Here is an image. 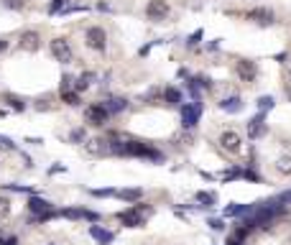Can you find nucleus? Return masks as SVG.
Returning <instances> with one entry per match:
<instances>
[{"label": "nucleus", "mask_w": 291, "mask_h": 245, "mask_svg": "<svg viewBox=\"0 0 291 245\" xmlns=\"http://www.w3.org/2000/svg\"><path fill=\"white\" fill-rule=\"evenodd\" d=\"M110 153H115V156H138V159H148L153 163H161L164 156L161 151H156L153 146L148 143H141V141H125L123 135H113L110 141V148H107Z\"/></svg>", "instance_id": "obj_1"}, {"label": "nucleus", "mask_w": 291, "mask_h": 245, "mask_svg": "<svg viewBox=\"0 0 291 245\" xmlns=\"http://www.w3.org/2000/svg\"><path fill=\"white\" fill-rule=\"evenodd\" d=\"M148 214H151V209H148L146 204L138 202V204H133V207H128V209L118 212V220H120V222H125L128 227H143Z\"/></svg>", "instance_id": "obj_2"}, {"label": "nucleus", "mask_w": 291, "mask_h": 245, "mask_svg": "<svg viewBox=\"0 0 291 245\" xmlns=\"http://www.w3.org/2000/svg\"><path fill=\"white\" fill-rule=\"evenodd\" d=\"M199 118H202V102L194 100V102H187V105H181V125L184 128H194Z\"/></svg>", "instance_id": "obj_3"}, {"label": "nucleus", "mask_w": 291, "mask_h": 245, "mask_svg": "<svg viewBox=\"0 0 291 245\" xmlns=\"http://www.w3.org/2000/svg\"><path fill=\"white\" fill-rule=\"evenodd\" d=\"M84 41H87L89 49H95V51H105V46H107V34H105V28H100V26L87 28Z\"/></svg>", "instance_id": "obj_4"}, {"label": "nucleus", "mask_w": 291, "mask_h": 245, "mask_svg": "<svg viewBox=\"0 0 291 245\" xmlns=\"http://www.w3.org/2000/svg\"><path fill=\"white\" fill-rule=\"evenodd\" d=\"M220 146H222V151L230 153V156H238V153L243 151V138H240V133H235V130H225V133L220 135Z\"/></svg>", "instance_id": "obj_5"}, {"label": "nucleus", "mask_w": 291, "mask_h": 245, "mask_svg": "<svg viewBox=\"0 0 291 245\" xmlns=\"http://www.w3.org/2000/svg\"><path fill=\"white\" fill-rule=\"evenodd\" d=\"M168 13H171V8H168L166 0H151V3L146 5V15L151 21H166Z\"/></svg>", "instance_id": "obj_6"}, {"label": "nucleus", "mask_w": 291, "mask_h": 245, "mask_svg": "<svg viewBox=\"0 0 291 245\" xmlns=\"http://www.w3.org/2000/svg\"><path fill=\"white\" fill-rule=\"evenodd\" d=\"M51 56L56 61H61V64H69V61H72V46H69V41L54 39L51 41Z\"/></svg>", "instance_id": "obj_7"}, {"label": "nucleus", "mask_w": 291, "mask_h": 245, "mask_svg": "<svg viewBox=\"0 0 291 245\" xmlns=\"http://www.w3.org/2000/svg\"><path fill=\"white\" fill-rule=\"evenodd\" d=\"M84 118L92 122V125H105L107 118H110V113L102 107V102H95V105H89L87 110H84Z\"/></svg>", "instance_id": "obj_8"}, {"label": "nucleus", "mask_w": 291, "mask_h": 245, "mask_svg": "<svg viewBox=\"0 0 291 245\" xmlns=\"http://www.w3.org/2000/svg\"><path fill=\"white\" fill-rule=\"evenodd\" d=\"M266 130H268V125H266V115H263V113H258L253 120H248V138H250V141L263 138Z\"/></svg>", "instance_id": "obj_9"}, {"label": "nucleus", "mask_w": 291, "mask_h": 245, "mask_svg": "<svg viewBox=\"0 0 291 245\" xmlns=\"http://www.w3.org/2000/svg\"><path fill=\"white\" fill-rule=\"evenodd\" d=\"M235 72H238V77L243 82H253L258 77V67H255V61H250V59H240L235 64Z\"/></svg>", "instance_id": "obj_10"}, {"label": "nucleus", "mask_w": 291, "mask_h": 245, "mask_svg": "<svg viewBox=\"0 0 291 245\" xmlns=\"http://www.w3.org/2000/svg\"><path fill=\"white\" fill-rule=\"evenodd\" d=\"M248 21H255V23H260V26H268L271 21H273V10H268V8H255V10H250L248 15H245Z\"/></svg>", "instance_id": "obj_11"}, {"label": "nucleus", "mask_w": 291, "mask_h": 245, "mask_svg": "<svg viewBox=\"0 0 291 245\" xmlns=\"http://www.w3.org/2000/svg\"><path fill=\"white\" fill-rule=\"evenodd\" d=\"M28 209L34 212V214H46V212H51V202L49 199H41V197H31L28 199Z\"/></svg>", "instance_id": "obj_12"}, {"label": "nucleus", "mask_w": 291, "mask_h": 245, "mask_svg": "<svg viewBox=\"0 0 291 245\" xmlns=\"http://www.w3.org/2000/svg\"><path fill=\"white\" fill-rule=\"evenodd\" d=\"M89 235L95 238L100 245H110V243L115 240V235L110 233V230H105V227H100V225H92V227H89Z\"/></svg>", "instance_id": "obj_13"}, {"label": "nucleus", "mask_w": 291, "mask_h": 245, "mask_svg": "<svg viewBox=\"0 0 291 245\" xmlns=\"http://www.w3.org/2000/svg\"><path fill=\"white\" fill-rule=\"evenodd\" d=\"M102 107L110 115H118V113H123L128 107V100H123V97H107V100H102Z\"/></svg>", "instance_id": "obj_14"}, {"label": "nucleus", "mask_w": 291, "mask_h": 245, "mask_svg": "<svg viewBox=\"0 0 291 245\" xmlns=\"http://www.w3.org/2000/svg\"><path fill=\"white\" fill-rule=\"evenodd\" d=\"M39 41H41V36L36 34V31H26V34L21 36V49L36 51V49H39Z\"/></svg>", "instance_id": "obj_15"}, {"label": "nucleus", "mask_w": 291, "mask_h": 245, "mask_svg": "<svg viewBox=\"0 0 291 245\" xmlns=\"http://www.w3.org/2000/svg\"><path fill=\"white\" fill-rule=\"evenodd\" d=\"M255 209V204H230V207H225V217H248V214Z\"/></svg>", "instance_id": "obj_16"}, {"label": "nucleus", "mask_w": 291, "mask_h": 245, "mask_svg": "<svg viewBox=\"0 0 291 245\" xmlns=\"http://www.w3.org/2000/svg\"><path fill=\"white\" fill-rule=\"evenodd\" d=\"M107 148H110V141H102V138H95V141L87 143V153H92V156H100Z\"/></svg>", "instance_id": "obj_17"}, {"label": "nucleus", "mask_w": 291, "mask_h": 245, "mask_svg": "<svg viewBox=\"0 0 291 245\" xmlns=\"http://www.w3.org/2000/svg\"><path fill=\"white\" fill-rule=\"evenodd\" d=\"M220 107L225 113H240L243 110V100L240 97H225L222 102H220Z\"/></svg>", "instance_id": "obj_18"}, {"label": "nucleus", "mask_w": 291, "mask_h": 245, "mask_svg": "<svg viewBox=\"0 0 291 245\" xmlns=\"http://www.w3.org/2000/svg\"><path fill=\"white\" fill-rule=\"evenodd\" d=\"M92 80H95V74H92V72H87V74H80V80L74 82V92H84V89H89Z\"/></svg>", "instance_id": "obj_19"}, {"label": "nucleus", "mask_w": 291, "mask_h": 245, "mask_svg": "<svg viewBox=\"0 0 291 245\" xmlns=\"http://www.w3.org/2000/svg\"><path fill=\"white\" fill-rule=\"evenodd\" d=\"M164 100H166L168 105H181V92H179L176 87H166V89H164Z\"/></svg>", "instance_id": "obj_20"}, {"label": "nucleus", "mask_w": 291, "mask_h": 245, "mask_svg": "<svg viewBox=\"0 0 291 245\" xmlns=\"http://www.w3.org/2000/svg\"><path fill=\"white\" fill-rule=\"evenodd\" d=\"M118 197L125 199V202H138L143 197V189H123V192H118Z\"/></svg>", "instance_id": "obj_21"}, {"label": "nucleus", "mask_w": 291, "mask_h": 245, "mask_svg": "<svg viewBox=\"0 0 291 245\" xmlns=\"http://www.w3.org/2000/svg\"><path fill=\"white\" fill-rule=\"evenodd\" d=\"M276 171L284 174V176H289V174H291V156H284V159L276 161Z\"/></svg>", "instance_id": "obj_22"}, {"label": "nucleus", "mask_w": 291, "mask_h": 245, "mask_svg": "<svg viewBox=\"0 0 291 245\" xmlns=\"http://www.w3.org/2000/svg\"><path fill=\"white\" fill-rule=\"evenodd\" d=\"M273 105H276V100H273L271 95H263V97H258V110H260V113H266V110H273Z\"/></svg>", "instance_id": "obj_23"}, {"label": "nucleus", "mask_w": 291, "mask_h": 245, "mask_svg": "<svg viewBox=\"0 0 291 245\" xmlns=\"http://www.w3.org/2000/svg\"><path fill=\"white\" fill-rule=\"evenodd\" d=\"M214 199H217V197H214L212 192H199L197 194V202H202V207H212Z\"/></svg>", "instance_id": "obj_24"}, {"label": "nucleus", "mask_w": 291, "mask_h": 245, "mask_svg": "<svg viewBox=\"0 0 291 245\" xmlns=\"http://www.w3.org/2000/svg\"><path fill=\"white\" fill-rule=\"evenodd\" d=\"M67 92H74V77L69 74L61 77V95H67Z\"/></svg>", "instance_id": "obj_25"}, {"label": "nucleus", "mask_w": 291, "mask_h": 245, "mask_svg": "<svg viewBox=\"0 0 291 245\" xmlns=\"http://www.w3.org/2000/svg\"><path fill=\"white\" fill-rule=\"evenodd\" d=\"M238 176H243V168H238V166H235V168H227V171L222 174L225 181H233V179H238Z\"/></svg>", "instance_id": "obj_26"}, {"label": "nucleus", "mask_w": 291, "mask_h": 245, "mask_svg": "<svg viewBox=\"0 0 291 245\" xmlns=\"http://www.w3.org/2000/svg\"><path fill=\"white\" fill-rule=\"evenodd\" d=\"M64 97L67 105H80V92H67V95H61Z\"/></svg>", "instance_id": "obj_27"}, {"label": "nucleus", "mask_w": 291, "mask_h": 245, "mask_svg": "<svg viewBox=\"0 0 291 245\" xmlns=\"http://www.w3.org/2000/svg\"><path fill=\"white\" fill-rule=\"evenodd\" d=\"M5 100L15 107V110H23V107H26V102H21V97H15V95H5Z\"/></svg>", "instance_id": "obj_28"}, {"label": "nucleus", "mask_w": 291, "mask_h": 245, "mask_svg": "<svg viewBox=\"0 0 291 245\" xmlns=\"http://www.w3.org/2000/svg\"><path fill=\"white\" fill-rule=\"evenodd\" d=\"M69 141H72V143H80V141H84V130H82V128H77V130H72V135H69Z\"/></svg>", "instance_id": "obj_29"}, {"label": "nucleus", "mask_w": 291, "mask_h": 245, "mask_svg": "<svg viewBox=\"0 0 291 245\" xmlns=\"http://www.w3.org/2000/svg\"><path fill=\"white\" fill-rule=\"evenodd\" d=\"M10 212V202L5 197H0V217H5V214Z\"/></svg>", "instance_id": "obj_30"}, {"label": "nucleus", "mask_w": 291, "mask_h": 245, "mask_svg": "<svg viewBox=\"0 0 291 245\" xmlns=\"http://www.w3.org/2000/svg\"><path fill=\"white\" fill-rule=\"evenodd\" d=\"M3 5H5V8H13V10H18V8H23V0H3Z\"/></svg>", "instance_id": "obj_31"}, {"label": "nucleus", "mask_w": 291, "mask_h": 245, "mask_svg": "<svg viewBox=\"0 0 291 245\" xmlns=\"http://www.w3.org/2000/svg\"><path fill=\"white\" fill-rule=\"evenodd\" d=\"M276 199H279V202H281L284 207H289V204H291V192H281V194L276 197Z\"/></svg>", "instance_id": "obj_32"}, {"label": "nucleus", "mask_w": 291, "mask_h": 245, "mask_svg": "<svg viewBox=\"0 0 291 245\" xmlns=\"http://www.w3.org/2000/svg\"><path fill=\"white\" fill-rule=\"evenodd\" d=\"M92 194L95 197H113V194H118L115 189H92Z\"/></svg>", "instance_id": "obj_33"}, {"label": "nucleus", "mask_w": 291, "mask_h": 245, "mask_svg": "<svg viewBox=\"0 0 291 245\" xmlns=\"http://www.w3.org/2000/svg\"><path fill=\"white\" fill-rule=\"evenodd\" d=\"M207 225H209L212 230H225V225H222V220H209Z\"/></svg>", "instance_id": "obj_34"}, {"label": "nucleus", "mask_w": 291, "mask_h": 245, "mask_svg": "<svg viewBox=\"0 0 291 245\" xmlns=\"http://www.w3.org/2000/svg\"><path fill=\"white\" fill-rule=\"evenodd\" d=\"M0 245H18V238H0Z\"/></svg>", "instance_id": "obj_35"}, {"label": "nucleus", "mask_w": 291, "mask_h": 245, "mask_svg": "<svg viewBox=\"0 0 291 245\" xmlns=\"http://www.w3.org/2000/svg\"><path fill=\"white\" fill-rule=\"evenodd\" d=\"M0 146H3V148H13V141L5 138V135H0Z\"/></svg>", "instance_id": "obj_36"}, {"label": "nucleus", "mask_w": 291, "mask_h": 245, "mask_svg": "<svg viewBox=\"0 0 291 245\" xmlns=\"http://www.w3.org/2000/svg\"><path fill=\"white\" fill-rule=\"evenodd\" d=\"M199 36H202V34H199V31H197V34L189 39V46H197V41H199Z\"/></svg>", "instance_id": "obj_37"}, {"label": "nucleus", "mask_w": 291, "mask_h": 245, "mask_svg": "<svg viewBox=\"0 0 291 245\" xmlns=\"http://www.w3.org/2000/svg\"><path fill=\"white\" fill-rule=\"evenodd\" d=\"M5 49H8V41H5V39H0V51H5Z\"/></svg>", "instance_id": "obj_38"}, {"label": "nucleus", "mask_w": 291, "mask_h": 245, "mask_svg": "<svg viewBox=\"0 0 291 245\" xmlns=\"http://www.w3.org/2000/svg\"><path fill=\"white\" fill-rule=\"evenodd\" d=\"M289 82H291V67H289Z\"/></svg>", "instance_id": "obj_39"}]
</instances>
